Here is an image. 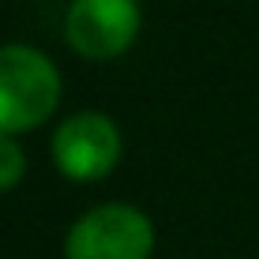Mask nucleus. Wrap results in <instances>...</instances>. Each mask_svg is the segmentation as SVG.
Masks as SVG:
<instances>
[{"mask_svg":"<svg viewBox=\"0 0 259 259\" xmlns=\"http://www.w3.org/2000/svg\"><path fill=\"white\" fill-rule=\"evenodd\" d=\"M26 173V154L15 136H0V192L15 188Z\"/></svg>","mask_w":259,"mask_h":259,"instance_id":"nucleus-5","label":"nucleus"},{"mask_svg":"<svg viewBox=\"0 0 259 259\" xmlns=\"http://www.w3.org/2000/svg\"><path fill=\"white\" fill-rule=\"evenodd\" d=\"M139 34V4L136 0H71L64 38L79 57L109 60L120 57Z\"/></svg>","mask_w":259,"mask_h":259,"instance_id":"nucleus-4","label":"nucleus"},{"mask_svg":"<svg viewBox=\"0 0 259 259\" xmlns=\"http://www.w3.org/2000/svg\"><path fill=\"white\" fill-rule=\"evenodd\" d=\"M154 252L150 218L128 203L87 210L64 237V259H147Z\"/></svg>","mask_w":259,"mask_h":259,"instance_id":"nucleus-2","label":"nucleus"},{"mask_svg":"<svg viewBox=\"0 0 259 259\" xmlns=\"http://www.w3.org/2000/svg\"><path fill=\"white\" fill-rule=\"evenodd\" d=\"M60 71L34 46H0V136H19L57 109Z\"/></svg>","mask_w":259,"mask_h":259,"instance_id":"nucleus-1","label":"nucleus"},{"mask_svg":"<svg viewBox=\"0 0 259 259\" xmlns=\"http://www.w3.org/2000/svg\"><path fill=\"white\" fill-rule=\"evenodd\" d=\"M53 162L68 181H102L120 162V128L105 113L83 109L53 132Z\"/></svg>","mask_w":259,"mask_h":259,"instance_id":"nucleus-3","label":"nucleus"}]
</instances>
